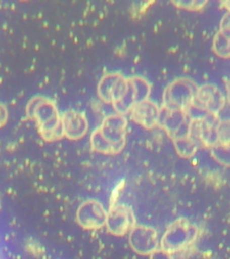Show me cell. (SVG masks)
Segmentation results:
<instances>
[{"mask_svg": "<svg viewBox=\"0 0 230 259\" xmlns=\"http://www.w3.org/2000/svg\"><path fill=\"white\" fill-rule=\"evenodd\" d=\"M26 115L36 123L40 137L45 142H57L64 137L61 114L52 99L43 96L32 97L26 105Z\"/></svg>", "mask_w": 230, "mask_h": 259, "instance_id": "6da1fadb", "label": "cell"}, {"mask_svg": "<svg viewBox=\"0 0 230 259\" xmlns=\"http://www.w3.org/2000/svg\"><path fill=\"white\" fill-rule=\"evenodd\" d=\"M198 232L194 223L186 219H179L167 228L160 240V248L171 255L182 252L195 242Z\"/></svg>", "mask_w": 230, "mask_h": 259, "instance_id": "7a4b0ae2", "label": "cell"}, {"mask_svg": "<svg viewBox=\"0 0 230 259\" xmlns=\"http://www.w3.org/2000/svg\"><path fill=\"white\" fill-rule=\"evenodd\" d=\"M107 212L101 203L96 200H88L81 203L76 213V220L85 231H97L106 224Z\"/></svg>", "mask_w": 230, "mask_h": 259, "instance_id": "3957f363", "label": "cell"}, {"mask_svg": "<svg viewBox=\"0 0 230 259\" xmlns=\"http://www.w3.org/2000/svg\"><path fill=\"white\" fill-rule=\"evenodd\" d=\"M129 245L137 255H150L158 249L159 239L152 227L136 225L129 232Z\"/></svg>", "mask_w": 230, "mask_h": 259, "instance_id": "277c9868", "label": "cell"}, {"mask_svg": "<svg viewBox=\"0 0 230 259\" xmlns=\"http://www.w3.org/2000/svg\"><path fill=\"white\" fill-rule=\"evenodd\" d=\"M136 225L133 211L126 206L113 207L107 213L105 227L110 234L115 237L129 234Z\"/></svg>", "mask_w": 230, "mask_h": 259, "instance_id": "5b68a950", "label": "cell"}, {"mask_svg": "<svg viewBox=\"0 0 230 259\" xmlns=\"http://www.w3.org/2000/svg\"><path fill=\"white\" fill-rule=\"evenodd\" d=\"M61 124L64 137L76 141L87 132V121L82 113L74 110L66 111L61 114Z\"/></svg>", "mask_w": 230, "mask_h": 259, "instance_id": "8992f818", "label": "cell"}, {"mask_svg": "<svg viewBox=\"0 0 230 259\" xmlns=\"http://www.w3.org/2000/svg\"><path fill=\"white\" fill-rule=\"evenodd\" d=\"M150 259H174L169 253H167L161 248H158L150 255Z\"/></svg>", "mask_w": 230, "mask_h": 259, "instance_id": "52a82bcc", "label": "cell"}, {"mask_svg": "<svg viewBox=\"0 0 230 259\" xmlns=\"http://www.w3.org/2000/svg\"><path fill=\"white\" fill-rule=\"evenodd\" d=\"M8 119V111L7 107L4 105L0 104V129L3 128L7 122Z\"/></svg>", "mask_w": 230, "mask_h": 259, "instance_id": "ba28073f", "label": "cell"}, {"mask_svg": "<svg viewBox=\"0 0 230 259\" xmlns=\"http://www.w3.org/2000/svg\"><path fill=\"white\" fill-rule=\"evenodd\" d=\"M0 210H1V199H0Z\"/></svg>", "mask_w": 230, "mask_h": 259, "instance_id": "9c48e42d", "label": "cell"}]
</instances>
